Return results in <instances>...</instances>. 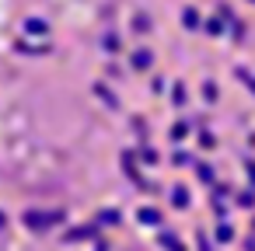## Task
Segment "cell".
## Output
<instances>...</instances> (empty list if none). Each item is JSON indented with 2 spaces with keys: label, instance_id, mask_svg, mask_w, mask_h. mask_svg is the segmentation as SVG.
I'll use <instances>...</instances> for the list:
<instances>
[]
</instances>
